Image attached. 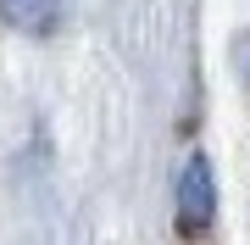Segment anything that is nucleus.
Here are the masks:
<instances>
[{
    "label": "nucleus",
    "mask_w": 250,
    "mask_h": 245,
    "mask_svg": "<svg viewBox=\"0 0 250 245\" xmlns=\"http://www.w3.org/2000/svg\"><path fill=\"white\" fill-rule=\"evenodd\" d=\"M0 17L34 39H50L67 17V0H0Z\"/></svg>",
    "instance_id": "f03ea898"
},
{
    "label": "nucleus",
    "mask_w": 250,
    "mask_h": 245,
    "mask_svg": "<svg viewBox=\"0 0 250 245\" xmlns=\"http://www.w3.org/2000/svg\"><path fill=\"white\" fill-rule=\"evenodd\" d=\"M217 218V178H211V162L206 156H189L184 173H178V223L184 234H206Z\"/></svg>",
    "instance_id": "f257e3e1"
}]
</instances>
